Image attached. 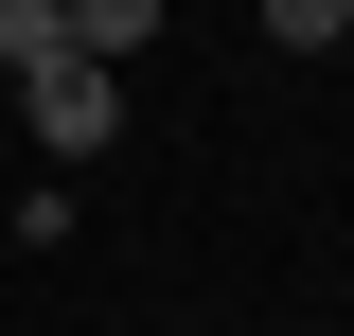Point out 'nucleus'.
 Instances as JSON below:
<instances>
[{
    "instance_id": "f257e3e1",
    "label": "nucleus",
    "mask_w": 354,
    "mask_h": 336,
    "mask_svg": "<svg viewBox=\"0 0 354 336\" xmlns=\"http://www.w3.org/2000/svg\"><path fill=\"white\" fill-rule=\"evenodd\" d=\"M18 106H36V160H53V177H88L106 142H124V71H106V53H53V71H18Z\"/></svg>"
},
{
    "instance_id": "f03ea898",
    "label": "nucleus",
    "mask_w": 354,
    "mask_h": 336,
    "mask_svg": "<svg viewBox=\"0 0 354 336\" xmlns=\"http://www.w3.org/2000/svg\"><path fill=\"white\" fill-rule=\"evenodd\" d=\"M160 18H177V0H71V53L124 71V53H160Z\"/></svg>"
},
{
    "instance_id": "7ed1b4c3",
    "label": "nucleus",
    "mask_w": 354,
    "mask_h": 336,
    "mask_svg": "<svg viewBox=\"0 0 354 336\" xmlns=\"http://www.w3.org/2000/svg\"><path fill=\"white\" fill-rule=\"evenodd\" d=\"M53 53H71V0H0V88L53 71Z\"/></svg>"
},
{
    "instance_id": "20e7f679",
    "label": "nucleus",
    "mask_w": 354,
    "mask_h": 336,
    "mask_svg": "<svg viewBox=\"0 0 354 336\" xmlns=\"http://www.w3.org/2000/svg\"><path fill=\"white\" fill-rule=\"evenodd\" d=\"M266 53H354V0H266Z\"/></svg>"
}]
</instances>
